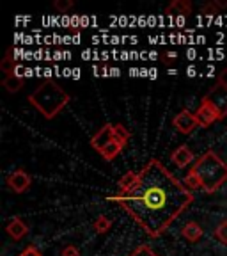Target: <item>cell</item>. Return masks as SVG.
Listing matches in <instances>:
<instances>
[{"label": "cell", "mask_w": 227, "mask_h": 256, "mask_svg": "<svg viewBox=\"0 0 227 256\" xmlns=\"http://www.w3.org/2000/svg\"><path fill=\"white\" fill-rule=\"evenodd\" d=\"M69 100H71V98H69L68 92L64 91L57 82H53L52 78H46L44 82H41V84L28 94L30 105H34L46 120H53V118L69 104Z\"/></svg>", "instance_id": "3"}, {"label": "cell", "mask_w": 227, "mask_h": 256, "mask_svg": "<svg viewBox=\"0 0 227 256\" xmlns=\"http://www.w3.org/2000/svg\"><path fill=\"white\" fill-rule=\"evenodd\" d=\"M5 232H7V235L11 236L12 240H21L28 233V226L20 217H12L7 222V226H5Z\"/></svg>", "instance_id": "10"}, {"label": "cell", "mask_w": 227, "mask_h": 256, "mask_svg": "<svg viewBox=\"0 0 227 256\" xmlns=\"http://www.w3.org/2000/svg\"><path fill=\"white\" fill-rule=\"evenodd\" d=\"M60 256H80V249L76 248L75 244H69V246H66V248H62Z\"/></svg>", "instance_id": "21"}, {"label": "cell", "mask_w": 227, "mask_h": 256, "mask_svg": "<svg viewBox=\"0 0 227 256\" xmlns=\"http://www.w3.org/2000/svg\"><path fill=\"white\" fill-rule=\"evenodd\" d=\"M167 16H188L192 14V2L190 0H174L165 8Z\"/></svg>", "instance_id": "11"}, {"label": "cell", "mask_w": 227, "mask_h": 256, "mask_svg": "<svg viewBox=\"0 0 227 256\" xmlns=\"http://www.w3.org/2000/svg\"><path fill=\"white\" fill-rule=\"evenodd\" d=\"M53 8L60 12H66L68 9L73 8V2L71 0H55V2H53Z\"/></svg>", "instance_id": "20"}, {"label": "cell", "mask_w": 227, "mask_h": 256, "mask_svg": "<svg viewBox=\"0 0 227 256\" xmlns=\"http://www.w3.org/2000/svg\"><path fill=\"white\" fill-rule=\"evenodd\" d=\"M196 118H197V121H199V126H201V128L212 126L213 123H217V121L222 120V116H220V112L217 110V107L212 104V102L208 100L206 96H204L203 100H201V105L197 107Z\"/></svg>", "instance_id": "5"}, {"label": "cell", "mask_w": 227, "mask_h": 256, "mask_svg": "<svg viewBox=\"0 0 227 256\" xmlns=\"http://www.w3.org/2000/svg\"><path fill=\"white\" fill-rule=\"evenodd\" d=\"M176 60V52H165L164 56H162V62L165 64H171Z\"/></svg>", "instance_id": "25"}, {"label": "cell", "mask_w": 227, "mask_h": 256, "mask_svg": "<svg viewBox=\"0 0 227 256\" xmlns=\"http://www.w3.org/2000/svg\"><path fill=\"white\" fill-rule=\"evenodd\" d=\"M18 256H43V252H41L36 246H27Z\"/></svg>", "instance_id": "22"}, {"label": "cell", "mask_w": 227, "mask_h": 256, "mask_svg": "<svg viewBox=\"0 0 227 256\" xmlns=\"http://www.w3.org/2000/svg\"><path fill=\"white\" fill-rule=\"evenodd\" d=\"M203 233H204L203 226H201L199 222H196V220H188L183 228H181V235H183L185 240H188V242H199V240L203 238Z\"/></svg>", "instance_id": "12"}, {"label": "cell", "mask_w": 227, "mask_h": 256, "mask_svg": "<svg viewBox=\"0 0 227 256\" xmlns=\"http://www.w3.org/2000/svg\"><path fill=\"white\" fill-rule=\"evenodd\" d=\"M215 236H217V240H219L220 244L227 246V219L222 220V222H220L219 226L215 228Z\"/></svg>", "instance_id": "18"}, {"label": "cell", "mask_w": 227, "mask_h": 256, "mask_svg": "<svg viewBox=\"0 0 227 256\" xmlns=\"http://www.w3.org/2000/svg\"><path fill=\"white\" fill-rule=\"evenodd\" d=\"M110 228H112V220L108 219L107 216H100L94 220V230H96V233H100V235L107 233Z\"/></svg>", "instance_id": "17"}, {"label": "cell", "mask_w": 227, "mask_h": 256, "mask_svg": "<svg viewBox=\"0 0 227 256\" xmlns=\"http://www.w3.org/2000/svg\"><path fill=\"white\" fill-rule=\"evenodd\" d=\"M206 98L215 105L217 110L220 112V116H222V120H224V118L227 116V89L220 84H215L208 91Z\"/></svg>", "instance_id": "8"}, {"label": "cell", "mask_w": 227, "mask_h": 256, "mask_svg": "<svg viewBox=\"0 0 227 256\" xmlns=\"http://www.w3.org/2000/svg\"><path fill=\"white\" fill-rule=\"evenodd\" d=\"M172 126L180 134H185V136L192 134L196 128H201L199 121H197V118H196V112H190L188 108H183V110H180L172 118Z\"/></svg>", "instance_id": "6"}, {"label": "cell", "mask_w": 227, "mask_h": 256, "mask_svg": "<svg viewBox=\"0 0 227 256\" xmlns=\"http://www.w3.org/2000/svg\"><path fill=\"white\" fill-rule=\"evenodd\" d=\"M23 84H25V78L20 75H9V76H5L4 82H2V86H4L7 92H18L23 88Z\"/></svg>", "instance_id": "15"}, {"label": "cell", "mask_w": 227, "mask_h": 256, "mask_svg": "<svg viewBox=\"0 0 227 256\" xmlns=\"http://www.w3.org/2000/svg\"><path fill=\"white\" fill-rule=\"evenodd\" d=\"M108 200L124 208L149 236H160L190 206L194 192L172 176L160 160L151 158L139 171L130 194H116Z\"/></svg>", "instance_id": "1"}, {"label": "cell", "mask_w": 227, "mask_h": 256, "mask_svg": "<svg viewBox=\"0 0 227 256\" xmlns=\"http://www.w3.org/2000/svg\"><path fill=\"white\" fill-rule=\"evenodd\" d=\"M217 11H219V8H217L215 0H213V2H208V4L201 9V12H203V14H213V12H217Z\"/></svg>", "instance_id": "23"}, {"label": "cell", "mask_w": 227, "mask_h": 256, "mask_svg": "<svg viewBox=\"0 0 227 256\" xmlns=\"http://www.w3.org/2000/svg\"><path fill=\"white\" fill-rule=\"evenodd\" d=\"M91 146L100 153L105 160H108V162L117 158V156L121 155V152L124 150L119 144V140L116 139V136H114V124L112 123L103 124V126L91 137Z\"/></svg>", "instance_id": "4"}, {"label": "cell", "mask_w": 227, "mask_h": 256, "mask_svg": "<svg viewBox=\"0 0 227 256\" xmlns=\"http://www.w3.org/2000/svg\"><path fill=\"white\" fill-rule=\"evenodd\" d=\"M130 256H158V254H156V252L153 251L149 246L142 244V246H137V248L130 252Z\"/></svg>", "instance_id": "19"}, {"label": "cell", "mask_w": 227, "mask_h": 256, "mask_svg": "<svg viewBox=\"0 0 227 256\" xmlns=\"http://www.w3.org/2000/svg\"><path fill=\"white\" fill-rule=\"evenodd\" d=\"M11 52H12V48H9L7 52H5V57L2 60H0V70L5 73V76L9 75H16V70H18V64H16L14 57H11Z\"/></svg>", "instance_id": "14"}, {"label": "cell", "mask_w": 227, "mask_h": 256, "mask_svg": "<svg viewBox=\"0 0 227 256\" xmlns=\"http://www.w3.org/2000/svg\"><path fill=\"white\" fill-rule=\"evenodd\" d=\"M5 184L9 185V188H11L12 192H16V194H23V192L28 190V187H30L32 178L25 169H16V171H12L11 174H7Z\"/></svg>", "instance_id": "7"}, {"label": "cell", "mask_w": 227, "mask_h": 256, "mask_svg": "<svg viewBox=\"0 0 227 256\" xmlns=\"http://www.w3.org/2000/svg\"><path fill=\"white\" fill-rule=\"evenodd\" d=\"M171 160L174 162V166H178L180 169H185L187 166H190L192 162L196 160V155H194V152L188 148L187 144H181V146H178V148L172 152Z\"/></svg>", "instance_id": "9"}, {"label": "cell", "mask_w": 227, "mask_h": 256, "mask_svg": "<svg viewBox=\"0 0 227 256\" xmlns=\"http://www.w3.org/2000/svg\"><path fill=\"white\" fill-rule=\"evenodd\" d=\"M137 178H139V171L137 172L130 171L124 176H121V180L117 182V196H126V194H130V190L135 187Z\"/></svg>", "instance_id": "13"}, {"label": "cell", "mask_w": 227, "mask_h": 256, "mask_svg": "<svg viewBox=\"0 0 227 256\" xmlns=\"http://www.w3.org/2000/svg\"><path fill=\"white\" fill-rule=\"evenodd\" d=\"M217 84H220V86H224V88L227 89V66L226 68L220 72V75H219V78H217Z\"/></svg>", "instance_id": "24"}, {"label": "cell", "mask_w": 227, "mask_h": 256, "mask_svg": "<svg viewBox=\"0 0 227 256\" xmlns=\"http://www.w3.org/2000/svg\"><path fill=\"white\" fill-rule=\"evenodd\" d=\"M192 174L197 176L204 192H215L227 182V164L213 150L204 152L190 168Z\"/></svg>", "instance_id": "2"}, {"label": "cell", "mask_w": 227, "mask_h": 256, "mask_svg": "<svg viewBox=\"0 0 227 256\" xmlns=\"http://www.w3.org/2000/svg\"><path fill=\"white\" fill-rule=\"evenodd\" d=\"M114 136H116V139L119 140L123 148H126L130 139H132V134H130V130L123 123H114Z\"/></svg>", "instance_id": "16"}]
</instances>
